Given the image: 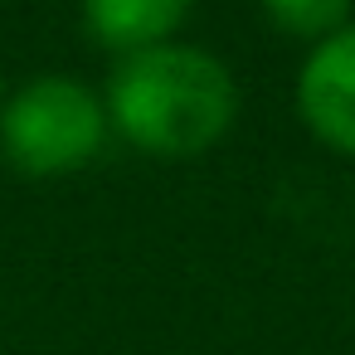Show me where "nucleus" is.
<instances>
[{
  "instance_id": "1",
  "label": "nucleus",
  "mask_w": 355,
  "mask_h": 355,
  "mask_svg": "<svg viewBox=\"0 0 355 355\" xmlns=\"http://www.w3.org/2000/svg\"><path fill=\"white\" fill-rule=\"evenodd\" d=\"M103 107L132 151L156 161H195L234 132L239 78L219 54L171 40L117 59Z\"/></svg>"
},
{
  "instance_id": "2",
  "label": "nucleus",
  "mask_w": 355,
  "mask_h": 355,
  "mask_svg": "<svg viewBox=\"0 0 355 355\" xmlns=\"http://www.w3.org/2000/svg\"><path fill=\"white\" fill-rule=\"evenodd\" d=\"M107 107L103 93L69 73H40L20 83L0 107V151L20 175L49 180L73 175L107 146Z\"/></svg>"
},
{
  "instance_id": "3",
  "label": "nucleus",
  "mask_w": 355,
  "mask_h": 355,
  "mask_svg": "<svg viewBox=\"0 0 355 355\" xmlns=\"http://www.w3.org/2000/svg\"><path fill=\"white\" fill-rule=\"evenodd\" d=\"M292 103L316 146L355 161V25L306 49Z\"/></svg>"
},
{
  "instance_id": "4",
  "label": "nucleus",
  "mask_w": 355,
  "mask_h": 355,
  "mask_svg": "<svg viewBox=\"0 0 355 355\" xmlns=\"http://www.w3.org/2000/svg\"><path fill=\"white\" fill-rule=\"evenodd\" d=\"M195 10V0H83V30L117 59L171 44Z\"/></svg>"
},
{
  "instance_id": "5",
  "label": "nucleus",
  "mask_w": 355,
  "mask_h": 355,
  "mask_svg": "<svg viewBox=\"0 0 355 355\" xmlns=\"http://www.w3.org/2000/svg\"><path fill=\"white\" fill-rule=\"evenodd\" d=\"M258 6L282 40H297L306 49L355 25V0H258Z\"/></svg>"
},
{
  "instance_id": "6",
  "label": "nucleus",
  "mask_w": 355,
  "mask_h": 355,
  "mask_svg": "<svg viewBox=\"0 0 355 355\" xmlns=\"http://www.w3.org/2000/svg\"><path fill=\"white\" fill-rule=\"evenodd\" d=\"M6 98H10V93H6V78H0V107H6Z\"/></svg>"
}]
</instances>
